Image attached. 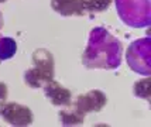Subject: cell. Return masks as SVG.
<instances>
[{
	"instance_id": "obj_3",
	"label": "cell",
	"mask_w": 151,
	"mask_h": 127,
	"mask_svg": "<svg viewBox=\"0 0 151 127\" xmlns=\"http://www.w3.org/2000/svg\"><path fill=\"white\" fill-rule=\"evenodd\" d=\"M127 64L134 72L148 76L151 74V38L133 41L127 50Z\"/></svg>"
},
{
	"instance_id": "obj_5",
	"label": "cell",
	"mask_w": 151,
	"mask_h": 127,
	"mask_svg": "<svg viewBox=\"0 0 151 127\" xmlns=\"http://www.w3.org/2000/svg\"><path fill=\"white\" fill-rule=\"evenodd\" d=\"M16 51H17V42L13 38L9 37L0 38V60H10L12 57H14Z\"/></svg>"
},
{
	"instance_id": "obj_2",
	"label": "cell",
	"mask_w": 151,
	"mask_h": 127,
	"mask_svg": "<svg viewBox=\"0 0 151 127\" xmlns=\"http://www.w3.org/2000/svg\"><path fill=\"white\" fill-rule=\"evenodd\" d=\"M119 17L126 26L148 27L151 23V0H116Z\"/></svg>"
},
{
	"instance_id": "obj_1",
	"label": "cell",
	"mask_w": 151,
	"mask_h": 127,
	"mask_svg": "<svg viewBox=\"0 0 151 127\" xmlns=\"http://www.w3.org/2000/svg\"><path fill=\"white\" fill-rule=\"evenodd\" d=\"M82 62L89 69H114L122 64V42L103 27L93 28Z\"/></svg>"
},
{
	"instance_id": "obj_8",
	"label": "cell",
	"mask_w": 151,
	"mask_h": 127,
	"mask_svg": "<svg viewBox=\"0 0 151 127\" xmlns=\"http://www.w3.org/2000/svg\"><path fill=\"white\" fill-rule=\"evenodd\" d=\"M0 1H4V0H0Z\"/></svg>"
},
{
	"instance_id": "obj_6",
	"label": "cell",
	"mask_w": 151,
	"mask_h": 127,
	"mask_svg": "<svg viewBox=\"0 0 151 127\" xmlns=\"http://www.w3.org/2000/svg\"><path fill=\"white\" fill-rule=\"evenodd\" d=\"M6 85H3V83H0V102H3L4 99H6V95H7V92H6Z\"/></svg>"
},
{
	"instance_id": "obj_7",
	"label": "cell",
	"mask_w": 151,
	"mask_h": 127,
	"mask_svg": "<svg viewBox=\"0 0 151 127\" xmlns=\"http://www.w3.org/2000/svg\"><path fill=\"white\" fill-rule=\"evenodd\" d=\"M1 24H3V17H1V13H0V28H1Z\"/></svg>"
},
{
	"instance_id": "obj_4",
	"label": "cell",
	"mask_w": 151,
	"mask_h": 127,
	"mask_svg": "<svg viewBox=\"0 0 151 127\" xmlns=\"http://www.w3.org/2000/svg\"><path fill=\"white\" fill-rule=\"evenodd\" d=\"M0 113L3 116V119H6L13 126H27L33 120L28 109L20 106V105H14V103H10V105L1 107Z\"/></svg>"
}]
</instances>
